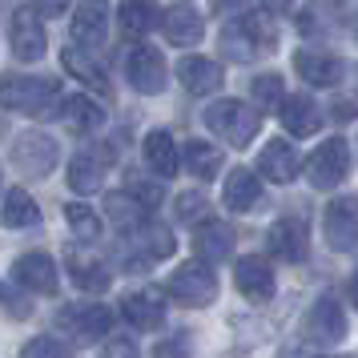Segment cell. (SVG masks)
<instances>
[{"mask_svg": "<svg viewBox=\"0 0 358 358\" xmlns=\"http://www.w3.org/2000/svg\"><path fill=\"white\" fill-rule=\"evenodd\" d=\"M0 105L13 113L49 117L61 109V85L52 77H33V73H4L0 77Z\"/></svg>", "mask_w": 358, "mask_h": 358, "instance_id": "obj_1", "label": "cell"}, {"mask_svg": "<svg viewBox=\"0 0 358 358\" xmlns=\"http://www.w3.org/2000/svg\"><path fill=\"white\" fill-rule=\"evenodd\" d=\"M206 125L222 141H229L234 149H245L262 129V113L250 109L245 101H217V105H210V113H206Z\"/></svg>", "mask_w": 358, "mask_h": 358, "instance_id": "obj_2", "label": "cell"}, {"mask_svg": "<svg viewBox=\"0 0 358 358\" xmlns=\"http://www.w3.org/2000/svg\"><path fill=\"white\" fill-rule=\"evenodd\" d=\"M165 294H169L178 306L201 310L217 298V274L210 270V262H185V266H178V270L169 274Z\"/></svg>", "mask_w": 358, "mask_h": 358, "instance_id": "obj_3", "label": "cell"}, {"mask_svg": "<svg viewBox=\"0 0 358 358\" xmlns=\"http://www.w3.org/2000/svg\"><path fill=\"white\" fill-rule=\"evenodd\" d=\"M57 162H61V149H57V141H52L49 133L29 129L13 141V165L24 178H49L52 169H57Z\"/></svg>", "mask_w": 358, "mask_h": 358, "instance_id": "obj_4", "label": "cell"}, {"mask_svg": "<svg viewBox=\"0 0 358 358\" xmlns=\"http://www.w3.org/2000/svg\"><path fill=\"white\" fill-rule=\"evenodd\" d=\"M346 173H350V145H346V137H326L306 162L310 185L314 189H334V185H342Z\"/></svg>", "mask_w": 358, "mask_h": 358, "instance_id": "obj_5", "label": "cell"}, {"mask_svg": "<svg viewBox=\"0 0 358 358\" xmlns=\"http://www.w3.org/2000/svg\"><path fill=\"white\" fill-rule=\"evenodd\" d=\"M322 234H326V245L338 250V254H350L358 245V197L350 194H338L326 201V213H322Z\"/></svg>", "mask_w": 358, "mask_h": 358, "instance_id": "obj_6", "label": "cell"}, {"mask_svg": "<svg viewBox=\"0 0 358 358\" xmlns=\"http://www.w3.org/2000/svg\"><path fill=\"white\" fill-rule=\"evenodd\" d=\"M302 334L314 346H334V342L346 338V310L338 306V298H330V294L314 298L306 318H302Z\"/></svg>", "mask_w": 358, "mask_h": 358, "instance_id": "obj_7", "label": "cell"}, {"mask_svg": "<svg viewBox=\"0 0 358 358\" xmlns=\"http://www.w3.org/2000/svg\"><path fill=\"white\" fill-rule=\"evenodd\" d=\"M57 326L69 330L77 342H101L113 330V310L101 302H77V306H65L57 314Z\"/></svg>", "mask_w": 358, "mask_h": 358, "instance_id": "obj_8", "label": "cell"}, {"mask_svg": "<svg viewBox=\"0 0 358 358\" xmlns=\"http://www.w3.org/2000/svg\"><path fill=\"white\" fill-rule=\"evenodd\" d=\"M125 77H129V85L137 89V93H145V97L162 93L165 81H169L165 57L153 49V45H133V49L125 52Z\"/></svg>", "mask_w": 358, "mask_h": 358, "instance_id": "obj_9", "label": "cell"}, {"mask_svg": "<svg viewBox=\"0 0 358 358\" xmlns=\"http://www.w3.org/2000/svg\"><path fill=\"white\" fill-rule=\"evenodd\" d=\"M121 318L141 330V334H153L165 326V294L157 286H141V290H129L121 298Z\"/></svg>", "mask_w": 358, "mask_h": 358, "instance_id": "obj_10", "label": "cell"}, {"mask_svg": "<svg viewBox=\"0 0 358 358\" xmlns=\"http://www.w3.org/2000/svg\"><path fill=\"white\" fill-rule=\"evenodd\" d=\"M13 282L29 294H57V286H61L52 258L41 254V250H29V254H20V258L13 262Z\"/></svg>", "mask_w": 358, "mask_h": 358, "instance_id": "obj_11", "label": "cell"}, {"mask_svg": "<svg viewBox=\"0 0 358 358\" xmlns=\"http://www.w3.org/2000/svg\"><path fill=\"white\" fill-rule=\"evenodd\" d=\"M294 69H298V77L310 85H318V89H334V85L346 77V65H342L338 52H326V49H302L294 52Z\"/></svg>", "mask_w": 358, "mask_h": 358, "instance_id": "obj_12", "label": "cell"}, {"mask_svg": "<svg viewBox=\"0 0 358 358\" xmlns=\"http://www.w3.org/2000/svg\"><path fill=\"white\" fill-rule=\"evenodd\" d=\"M234 286L250 302H270L274 298V270H270V262L262 258V254L238 258V266H234Z\"/></svg>", "mask_w": 358, "mask_h": 358, "instance_id": "obj_13", "label": "cell"}, {"mask_svg": "<svg viewBox=\"0 0 358 358\" xmlns=\"http://www.w3.org/2000/svg\"><path fill=\"white\" fill-rule=\"evenodd\" d=\"M266 250L278 262H302L306 258V222L302 217H278L274 226L266 229Z\"/></svg>", "mask_w": 358, "mask_h": 358, "instance_id": "obj_14", "label": "cell"}, {"mask_svg": "<svg viewBox=\"0 0 358 358\" xmlns=\"http://www.w3.org/2000/svg\"><path fill=\"white\" fill-rule=\"evenodd\" d=\"M109 36V4L105 0H81L73 13V41L81 49H101Z\"/></svg>", "mask_w": 358, "mask_h": 358, "instance_id": "obj_15", "label": "cell"}, {"mask_svg": "<svg viewBox=\"0 0 358 358\" xmlns=\"http://www.w3.org/2000/svg\"><path fill=\"white\" fill-rule=\"evenodd\" d=\"M258 169H262V178H266V181H274V185H286V181L298 178V169H302V157H298V149H294L290 141L274 137V141H266V145H262Z\"/></svg>", "mask_w": 358, "mask_h": 358, "instance_id": "obj_16", "label": "cell"}, {"mask_svg": "<svg viewBox=\"0 0 358 358\" xmlns=\"http://www.w3.org/2000/svg\"><path fill=\"white\" fill-rule=\"evenodd\" d=\"M45 29L36 20V8H17L13 13V52L17 61H41L45 57Z\"/></svg>", "mask_w": 358, "mask_h": 358, "instance_id": "obj_17", "label": "cell"}, {"mask_svg": "<svg viewBox=\"0 0 358 358\" xmlns=\"http://www.w3.org/2000/svg\"><path fill=\"white\" fill-rule=\"evenodd\" d=\"M162 29H165V41L169 45L189 49V45H197L206 36V20L197 17V8H189V4H173V8H165Z\"/></svg>", "mask_w": 358, "mask_h": 358, "instance_id": "obj_18", "label": "cell"}, {"mask_svg": "<svg viewBox=\"0 0 358 358\" xmlns=\"http://www.w3.org/2000/svg\"><path fill=\"white\" fill-rule=\"evenodd\" d=\"M65 266H69V278H73L81 290H89V294H105L109 290V282H113L109 266H105L101 258H93L89 250H69Z\"/></svg>", "mask_w": 358, "mask_h": 358, "instance_id": "obj_19", "label": "cell"}, {"mask_svg": "<svg viewBox=\"0 0 358 358\" xmlns=\"http://www.w3.org/2000/svg\"><path fill=\"white\" fill-rule=\"evenodd\" d=\"M282 125L294 137H314L322 129V109L314 105V97H302V93L282 97Z\"/></svg>", "mask_w": 358, "mask_h": 358, "instance_id": "obj_20", "label": "cell"}, {"mask_svg": "<svg viewBox=\"0 0 358 358\" xmlns=\"http://www.w3.org/2000/svg\"><path fill=\"white\" fill-rule=\"evenodd\" d=\"M178 77L189 93H197V97L217 93L222 81H226V77H222V65L210 61V57H185V61H178Z\"/></svg>", "mask_w": 358, "mask_h": 358, "instance_id": "obj_21", "label": "cell"}, {"mask_svg": "<svg viewBox=\"0 0 358 358\" xmlns=\"http://www.w3.org/2000/svg\"><path fill=\"white\" fill-rule=\"evenodd\" d=\"M141 153H145V165L157 173V178H178V145H173V137H169V129H153L145 133V145H141Z\"/></svg>", "mask_w": 358, "mask_h": 358, "instance_id": "obj_22", "label": "cell"}, {"mask_svg": "<svg viewBox=\"0 0 358 358\" xmlns=\"http://www.w3.org/2000/svg\"><path fill=\"white\" fill-rule=\"evenodd\" d=\"M222 201H226L234 213H245V210H254L262 201V181L258 173H250V169H229V178H226V189H222Z\"/></svg>", "mask_w": 358, "mask_h": 358, "instance_id": "obj_23", "label": "cell"}, {"mask_svg": "<svg viewBox=\"0 0 358 358\" xmlns=\"http://www.w3.org/2000/svg\"><path fill=\"white\" fill-rule=\"evenodd\" d=\"M194 250L206 262H226L229 250H234V229H229L226 222H213V217H206V222L194 229Z\"/></svg>", "mask_w": 358, "mask_h": 358, "instance_id": "obj_24", "label": "cell"}, {"mask_svg": "<svg viewBox=\"0 0 358 358\" xmlns=\"http://www.w3.org/2000/svg\"><path fill=\"white\" fill-rule=\"evenodd\" d=\"M105 157L101 153H77L73 162H69V189L73 194H97L101 189V181H105Z\"/></svg>", "mask_w": 358, "mask_h": 358, "instance_id": "obj_25", "label": "cell"}, {"mask_svg": "<svg viewBox=\"0 0 358 358\" xmlns=\"http://www.w3.org/2000/svg\"><path fill=\"white\" fill-rule=\"evenodd\" d=\"M41 222V210L36 201L24 189H4V206H0V226L8 229H29Z\"/></svg>", "mask_w": 358, "mask_h": 358, "instance_id": "obj_26", "label": "cell"}, {"mask_svg": "<svg viewBox=\"0 0 358 358\" xmlns=\"http://www.w3.org/2000/svg\"><path fill=\"white\" fill-rule=\"evenodd\" d=\"M61 61H65V69L73 73V77H81V81L89 85V89H97L101 97H113V89H109V77H105V73H101V69L93 65V61H89V52H85L81 45L65 49V52H61Z\"/></svg>", "mask_w": 358, "mask_h": 358, "instance_id": "obj_27", "label": "cell"}, {"mask_svg": "<svg viewBox=\"0 0 358 358\" xmlns=\"http://www.w3.org/2000/svg\"><path fill=\"white\" fill-rule=\"evenodd\" d=\"M185 169L197 181H213L222 173V149H213L210 141H189L185 145Z\"/></svg>", "mask_w": 358, "mask_h": 358, "instance_id": "obj_28", "label": "cell"}, {"mask_svg": "<svg viewBox=\"0 0 358 358\" xmlns=\"http://www.w3.org/2000/svg\"><path fill=\"white\" fill-rule=\"evenodd\" d=\"M61 117L69 121V129H77V133L101 129V121H105L101 105L97 101H89V97H65L61 101Z\"/></svg>", "mask_w": 358, "mask_h": 358, "instance_id": "obj_29", "label": "cell"}, {"mask_svg": "<svg viewBox=\"0 0 358 358\" xmlns=\"http://www.w3.org/2000/svg\"><path fill=\"white\" fill-rule=\"evenodd\" d=\"M105 213H109V222L121 226L125 234L137 229V226H145V206H141L133 194H109L105 197Z\"/></svg>", "mask_w": 358, "mask_h": 358, "instance_id": "obj_30", "label": "cell"}, {"mask_svg": "<svg viewBox=\"0 0 358 358\" xmlns=\"http://www.w3.org/2000/svg\"><path fill=\"white\" fill-rule=\"evenodd\" d=\"M65 222H69V229L81 238V242H93V238H101V217L85 201H69L65 206Z\"/></svg>", "mask_w": 358, "mask_h": 358, "instance_id": "obj_31", "label": "cell"}, {"mask_svg": "<svg viewBox=\"0 0 358 358\" xmlns=\"http://www.w3.org/2000/svg\"><path fill=\"white\" fill-rule=\"evenodd\" d=\"M238 29H242L245 36H250V45L254 49H266V52H274V45H278V29L270 24V20L262 17V13H245L242 20H238Z\"/></svg>", "mask_w": 358, "mask_h": 358, "instance_id": "obj_32", "label": "cell"}, {"mask_svg": "<svg viewBox=\"0 0 358 358\" xmlns=\"http://www.w3.org/2000/svg\"><path fill=\"white\" fill-rule=\"evenodd\" d=\"M149 4L145 0H125L121 4V13H117V24H121V33L125 36H141V33H149Z\"/></svg>", "mask_w": 358, "mask_h": 358, "instance_id": "obj_33", "label": "cell"}, {"mask_svg": "<svg viewBox=\"0 0 358 358\" xmlns=\"http://www.w3.org/2000/svg\"><path fill=\"white\" fill-rule=\"evenodd\" d=\"M250 93H254V101H258L262 109H274V105H282V97H286V85H282L278 73H262V77L250 81Z\"/></svg>", "mask_w": 358, "mask_h": 358, "instance_id": "obj_34", "label": "cell"}, {"mask_svg": "<svg viewBox=\"0 0 358 358\" xmlns=\"http://www.w3.org/2000/svg\"><path fill=\"white\" fill-rule=\"evenodd\" d=\"M20 358H73V350H69L61 338L41 334V338H29L24 346H20Z\"/></svg>", "mask_w": 358, "mask_h": 358, "instance_id": "obj_35", "label": "cell"}, {"mask_svg": "<svg viewBox=\"0 0 358 358\" xmlns=\"http://www.w3.org/2000/svg\"><path fill=\"white\" fill-rule=\"evenodd\" d=\"M0 310H4L8 318H17V322H24V318L33 314V302H29V290L20 294L17 286H4V282H0Z\"/></svg>", "mask_w": 358, "mask_h": 358, "instance_id": "obj_36", "label": "cell"}, {"mask_svg": "<svg viewBox=\"0 0 358 358\" xmlns=\"http://www.w3.org/2000/svg\"><path fill=\"white\" fill-rule=\"evenodd\" d=\"M222 49H226L234 61H254V57H258V49L250 45V36H245L238 24H234V29H226V36H222Z\"/></svg>", "mask_w": 358, "mask_h": 358, "instance_id": "obj_37", "label": "cell"}, {"mask_svg": "<svg viewBox=\"0 0 358 358\" xmlns=\"http://www.w3.org/2000/svg\"><path fill=\"white\" fill-rule=\"evenodd\" d=\"M206 194H197V189H189V194L178 197V217L181 222H197V217H206Z\"/></svg>", "mask_w": 358, "mask_h": 358, "instance_id": "obj_38", "label": "cell"}, {"mask_svg": "<svg viewBox=\"0 0 358 358\" xmlns=\"http://www.w3.org/2000/svg\"><path fill=\"white\" fill-rule=\"evenodd\" d=\"M153 358H189V338H185V334L162 338L157 346H153Z\"/></svg>", "mask_w": 358, "mask_h": 358, "instance_id": "obj_39", "label": "cell"}, {"mask_svg": "<svg viewBox=\"0 0 358 358\" xmlns=\"http://www.w3.org/2000/svg\"><path fill=\"white\" fill-rule=\"evenodd\" d=\"M129 194L137 197L145 210H153V206L162 201V189H157V185H149V181H129Z\"/></svg>", "mask_w": 358, "mask_h": 358, "instance_id": "obj_40", "label": "cell"}, {"mask_svg": "<svg viewBox=\"0 0 358 358\" xmlns=\"http://www.w3.org/2000/svg\"><path fill=\"white\" fill-rule=\"evenodd\" d=\"M101 358H141V355H137L133 338H109L105 350H101Z\"/></svg>", "mask_w": 358, "mask_h": 358, "instance_id": "obj_41", "label": "cell"}, {"mask_svg": "<svg viewBox=\"0 0 358 358\" xmlns=\"http://www.w3.org/2000/svg\"><path fill=\"white\" fill-rule=\"evenodd\" d=\"M36 8H41L45 17H61V13L69 8V0H36Z\"/></svg>", "mask_w": 358, "mask_h": 358, "instance_id": "obj_42", "label": "cell"}, {"mask_svg": "<svg viewBox=\"0 0 358 358\" xmlns=\"http://www.w3.org/2000/svg\"><path fill=\"white\" fill-rule=\"evenodd\" d=\"M278 358H310V350L302 346V342H286V346L278 350Z\"/></svg>", "mask_w": 358, "mask_h": 358, "instance_id": "obj_43", "label": "cell"}, {"mask_svg": "<svg viewBox=\"0 0 358 358\" xmlns=\"http://www.w3.org/2000/svg\"><path fill=\"white\" fill-rule=\"evenodd\" d=\"M262 4H266L270 13H290L294 8V0H262Z\"/></svg>", "mask_w": 358, "mask_h": 358, "instance_id": "obj_44", "label": "cell"}, {"mask_svg": "<svg viewBox=\"0 0 358 358\" xmlns=\"http://www.w3.org/2000/svg\"><path fill=\"white\" fill-rule=\"evenodd\" d=\"M238 4H242V0H213V13H217V17H226L229 8H238Z\"/></svg>", "mask_w": 358, "mask_h": 358, "instance_id": "obj_45", "label": "cell"}, {"mask_svg": "<svg viewBox=\"0 0 358 358\" xmlns=\"http://www.w3.org/2000/svg\"><path fill=\"white\" fill-rule=\"evenodd\" d=\"M350 302H355V306H358V274L350 278Z\"/></svg>", "mask_w": 358, "mask_h": 358, "instance_id": "obj_46", "label": "cell"}, {"mask_svg": "<svg viewBox=\"0 0 358 358\" xmlns=\"http://www.w3.org/2000/svg\"><path fill=\"white\" fill-rule=\"evenodd\" d=\"M334 358H346V355H334Z\"/></svg>", "mask_w": 358, "mask_h": 358, "instance_id": "obj_47", "label": "cell"}]
</instances>
